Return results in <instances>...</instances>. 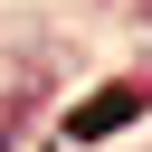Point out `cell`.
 <instances>
[{
  "label": "cell",
  "mask_w": 152,
  "mask_h": 152,
  "mask_svg": "<svg viewBox=\"0 0 152 152\" xmlns=\"http://www.w3.org/2000/svg\"><path fill=\"white\" fill-rule=\"evenodd\" d=\"M142 104H152L142 86H104V95H86V104H66V142H104V133H124V124H133Z\"/></svg>",
  "instance_id": "1"
}]
</instances>
